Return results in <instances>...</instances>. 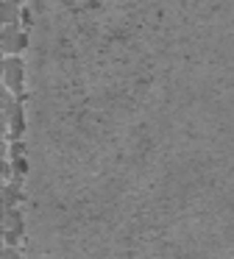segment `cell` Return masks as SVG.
Returning <instances> with one entry per match:
<instances>
[{
	"label": "cell",
	"instance_id": "obj_2",
	"mask_svg": "<svg viewBox=\"0 0 234 259\" xmlns=\"http://www.w3.org/2000/svg\"><path fill=\"white\" fill-rule=\"evenodd\" d=\"M28 237V223H25V209L22 206H9L3 209V245H20Z\"/></svg>",
	"mask_w": 234,
	"mask_h": 259
},
{
	"label": "cell",
	"instance_id": "obj_4",
	"mask_svg": "<svg viewBox=\"0 0 234 259\" xmlns=\"http://www.w3.org/2000/svg\"><path fill=\"white\" fill-rule=\"evenodd\" d=\"M25 201H28L25 184H20V181H3V209L22 206Z\"/></svg>",
	"mask_w": 234,
	"mask_h": 259
},
{
	"label": "cell",
	"instance_id": "obj_6",
	"mask_svg": "<svg viewBox=\"0 0 234 259\" xmlns=\"http://www.w3.org/2000/svg\"><path fill=\"white\" fill-rule=\"evenodd\" d=\"M20 23H22V31H31V25H33V14H31V9H28V6H22V12H20Z\"/></svg>",
	"mask_w": 234,
	"mask_h": 259
},
{
	"label": "cell",
	"instance_id": "obj_3",
	"mask_svg": "<svg viewBox=\"0 0 234 259\" xmlns=\"http://www.w3.org/2000/svg\"><path fill=\"white\" fill-rule=\"evenodd\" d=\"M3 90L11 95H25V62L20 56L3 59Z\"/></svg>",
	"mask_w": 234,
	"mask_h": 259
},
{
	"label": "cell",
	"instance_id": "obj_1",
	"mask_svg": "<svg viewBox=\"0 0 234 259\" xmlns=\"http://www.w3.org/2000/svg\"><path fill=\"white\" fill-rule=\"evenodd\" d=\"M25 101L28 95H11L9 90H3V134L9 142H17L25 137Z\"/></svg>",
	"mask_w": 234,
	"mask_h": 259
},
{
	"label": "cell",
	"instance_id": "obj_5",
	"mask_svg": "<svg viewBox=\"0 0 234 259\" xmlns=\"http://www.w3.org/2000/svg\"><path fill=\"white\" fill-rule=\"evenodd\" d=\"M3 259H25L20 245H3Z\"/></svg>",
	"mask_w": 234,
	"mask_h": 259
}]
</instances>
